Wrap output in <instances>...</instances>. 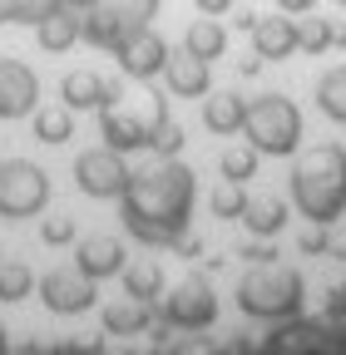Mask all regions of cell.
<instances>
[{"instance_id": "obj_1", "label": "cell", "mask_w": 346, "mask_h": 355, "mask_svg": "<svg viewBox=\"0 0 346 355\" xmlns=\"http://www.w3.org/2000/svg\"><path fill=\"white\" fill-rule=\"evenodd\" d=\"M193 168L179 158H158L144 173H129L124 188V227L134 232L139 242H173L188 227L193 212Z\"/></svg>"}, {"instance_id": "obj_2", "label": "cell", "mask_w": 346, "mask_h": 355, "mask_svg": "<svg viewBox=\"0 0 346 355\" xmlns=\"http://www.w3.org/2000/svg\"><path fill=\"white\" fill-rule=\"evenodd\" d=\"M292 202L307 222H336L346 212V153L336 144H322L302 153L292 168Z\"/></svg>"}, {"instance_id": "obj_3", "label": "cell", "mask_w": 346, "mask_h": 355, "mask_svg": "<svg viewBox=\"0 0 346 355\" xmlns=\"http://www.w3.org/2000/svg\"><path fill=\"white\" fill-rule=\"evenodd\" d=\"M302 272L292 266H277V261H257L252 272L238 282V306L257 321H282V316H297L302 311Z\"/></svg>"}, {"instance_id": "obj_4", "label": "cell", "mask_w": 346, "mask_h": 355, "mask_svg": "<svg viewBox=\"0 0 346 355\" xmlns=\"http://www.w3.org/2000/svg\"><path fill=\"white\" fill-rule=\"evenodd\" d=\"M242 133L257 153L267 158H287L297 153L302 144V114L287 94H263V99H247V119H242Z\"/></svg>"}, {"instance_id": "obj_5", "label": "cell", "mask_w": 346, "mask_h": 355, "mask_svg": "<svg viewBox=\"0 0 346 355\" xmlns=\"http://www.w3.org/2000/svg\"><path fill=\"white\" fill-rule=\"evenodd\" d=\"M50 202V178L40 163H25V158H6L0 163V217H35L40 207Z\"/></svg>"}, {"instance_id": "obj_6", "label": "cell", "mask_w": 346, "mask_h": 355, "mask_svg": "<svg viewBox=\"0 0 346 355\" xmlns=\"http://www.w3.org/2000/svg\"><path fill=\"white\" fill-rule=\"evenodd\" d=\"M163 316L179 331H203L218 321V296H213V286L203 277H183L173 291H163Z\"/></svg>"}, {"instance_id": "obj_7", "label": "cell", "mask_w": 346, "mask_h": 355, "mask_svg": "<svg viewBox=\"0 0 346 355\" xmlns=\"http://www.w3.org/2000/svg\"><path fill=\"white\" fill-rule=\"evenodd\" d=\"M74 183L79 193H90V198H124L129 188V163L119 148H90V153H79L74 158Z\"/></svg>"}, {"instance_id": "obj_8", "label": "cell", "mask_w": 346, "mask_h": 355, "mask_svg": "<svg viewBox=\"0 0 346 355\" xmlns=\"http://www.w3.org/2000/svg\"><path fill=\"white\" fill-rule=\"evenodd\" d=\"M94 277H84L79 266H55V272L40 277V301H45L55 316H79V311L94 306Z\"/></svg>"}, {"instance_id": "obj_9", "label": "cell", "mask_w": 346, "mask_h": 355, "mask_svg": "<svg viewBox=\"0 0 346 355\" xmlns=\"http://www.w3.org/2000/svg\"><path fill=\"white\" fill-rule=\"evenodd\" d=\"M114 55H119V69H124L129 79H158L163 64H168V44H163L158 30L139 25L134 35H124V40L114 44Z\"/></svg>"}, {"instance_id": "obj_10", "label": "cell", "mask_w": 346, "mask_h": 355, "mask_svg": "<svg viewBox=\"0 0 346 355\" xmlns=\"http://www.w3.org/2000/svg\"><path fill=\"white\" fill-rule=\"evenodd\" d=\"M40 104V79L20 60H0V119H25Z\"/></svg>"}, {"instance_id": "obj_11", "label": "cell", "mask_w": 346, "mask_h": 355, "mask_svg": "<svg viewBox=\"0 0 346 355\" xmlns=\"http://www.w3.org/2000/svg\"><path fill=\"white\" fill-rule=\"evenodd\" d=\"M60 99L69 109H114L124 99V89H119V79H99L94 69H69L60 79Z\"/></svg>"}, {"instance_id": "obj_12", "label": "cell", "mask_w": 346, "mask_h": 355, "mask_svg": "<svg viewBox=\"0 0 346 355\" xmlns=\"http://www.w3.org/2000/svg\"><path fill=\"white\" fill-rule=\"evenodd\" d=\"M74 266H79V272L84 277H94V282H104V277H119L124 272V242L119 237H84L79 247H74Z\"/></svg>"}, {"instance_id": "obj_13", "label": "cell", "mask_w": 346, "mask_h": 355, "mask_svg": "<svg viewBox=\"0 0 346 355\" xmlns=\"http://www.w3.org/2000/svg\"><path fill=\"white\" fill-rule=\"evenodd\" d=\"M252 50H257V60L297 55V20H287V10L282 15H257L252 20Z\"/></svg>"}, {"instance_id": "obj_14", "label": "cell", "mask_w": 346, "mask_h": 355, "mask_svg": "<svg viewBox=\"0 0 346 355\" xmlns=\"http://www.w3.org/2000/svg\"><path fill=\"white\" fill-rule=\"evenodd\" d=\"M163 84L173 89L179 99H198V94H208V84H213V74H208V60H198V55H168V64H163Z\"/></svg>"}, {"instance_id": "obj_15", "label": "cell", "mask_w": 346, "mask_h": 355, "mask_svg": "<svg viewBox=\"0 0 346 355\" xmlns=\"http://www.w3.org/2000/svg\"><path fill=\"white\" fill-rule=\"evenodd\" d=\"M35 40H40V50H50V55H65L69 44H79V15L69 10V6H55L35 20Z\"/></svg>"}, {"instance_id": "obj_16", "label": "cell", "mask_w": 346, "mask_h": 355, "mask_svg": "<svg viewBox=\"0 0 346 355\" xmlns=\"http://www.w3.org/2000/svg\"><path fill=\"white\" fill-rule=\"evenodd\" d=\"M99 128H104V144H109V148H119V153L149 148V133H154V128L139 119V109H134V114H129V109H104Z\"/></svg>"}, {"instance_id": "obj_17", "label": "cell", "mask_w": 346, "mask_h": 355, "mask_svg": "<svg viewBox=\"0 0 346 355\" xmlns=\"http://www.w3.org/2000/svg\"><path fill=\"white\" fill-rule=\"evenodd\" d=\"M242 227H247L252 237H277V232L287 227V202H282V198H247Z\"/></svg>"}, {"instance_id": "obj_18", "label": "cell", "mask_w": 346, "mask_h": 355, "mask_svg": "<svg viewBox=\"0 0 346 355\" xmlns=\"http://www.w3.org/2000/svg\"><path fill=\"white\" fill-rule=\"evenodd\" d=\"M183 50L198 55V60H218V55L228 50V30L213 20V15H203V20H193V25L183 30Z\"/></svg>"}, {"instance_id": "obj_19", "label": "cell", "mask_w": 346, "mask_h": 355, "mask_svg": "<svg viewBox=\"0 0 346 355\" xmlns=\"http://www.w3.org/2000/svg\"><path fill=\"white\" fill-rule=\"evenodd\" d=\"M144 326H149V301L124 296V301H109L104 306V331L109 336H139Z\"/></svg>"}, {"instance_id": "obj_20", "label": "cell", "mask_w": 346, "mask_h": 355, "mask_svg": "<svg viewBox=\"0 0 346 355\" xmlns=\"http://www.w3.org/2000/svg\"><path fill=\"white\" fill-rule=\"evenodd\" d=\"M242 119H247V99H242V94H213V99L203 104V123H208L213 133H238Z\"/></svg>"}, {"instance_id": "obj_21", "label": "cell", "mask_w": 346, "mask_h": 355, "mask_svg": "<svg viewBox=\"0 0 346 355\" xmlns=\"http://www.w3.org/2000/svg\"><path fill=\"white\" fill-rule=\"evenodd\" d=\"M124 296H139V301H158L163 296V272H158V261H134V266H124Z\"/></svg>"}, {"instance_id": "obj_22", "label": "cell", "mask_w": 346, "mask_h": 355, "mask_svg": "<svg viewBox=\"0 0 346 355\" xmlns=\"http://www.w3.org/2000/svg\"><path fill=\"white\" fill-rule=\"evenodd\" d=\"M35 139L40 144H65L74 139V109L60 104V109H35Z\"/></svg>"}, {"instance_id": "obj_23", "label": "cell", "mask_w": 346, "mask_h": 355, "mask_svg": "<svg viewBox=\"0 0 346 355\" xmlns=\"http://www.w3.org/2000/svg\"><path fill=\"white\" fill-rule=\"evenodd\" d=\"M317 104H322L327 119L346 123V64L331 69V74H322V84H317Z\"/></svg>"}, {"instance_id": "obj_24", "label": "cell", "mask_w": 346, "mask_h": 355, "mask_svg": "<svg viewBox=\"0 0 346 355\" xmlns=\"http://www.w3.org/2000/svg\"><path fill=\"white\" fill-rule=\"evenodd\" d=\"M331 35H336V20H322L307 10V20H297V50L322 55V50H331Z\"/></svg>"}, {"instance_id": "obj_25", "label": "cell", "mask_w": 346, "mask_h": 355, "mask_svg": "<svg viewBox=\"0 0 346 355\" xmlns=\"http://www.w3.org/2000/svg\"><path fill=\"white\" fill-rule=\"evenodd\" d=\"M35 291V272L25 261H0V301H25Z\"/></svg>"}, {"instance_id": "obj_26", "label": "cell", "mask_w": 346, "mask_h": 355, "mask_svg": "<svg viewBox=\"0 0 346 355\" xmlns=\"http://www.w3.org/2000/svg\"><path fill=\"white\" fill-rule=\"evenodd\" d=\"M218 173H223V178H233V183H247V178L257 173V148H252V144H242V148H223Z\"/></svg>"}, {"instance_id": "obj_27", "label": "cell", "mask_w": 346, "mask_h": 355, "mask_svg": "<svg viewBox=\"0 0 346 355\" xmlns=\"http://www.w3.org/2000/svg\"><path fill=\"white\" fill-rule=\"evenodd\" d=\"M213 212H218L223 222L242 217V212H247V193H242V183H233V178H223V183L213 188Z\"/></svg>"}, {"instance_id": "obj_28", "label": "cell", "mask_w": 346, "mask_h": 355, "mask_svg": "<svg viewBox=\"0 0 346 355\" xmlns=\"http://www.w3.org/2000/svg\"><path fill=\"white\" fill-rule=\"evenodd\" d=\"M149 148H154L158 158H179V153H183V128L163 119V123H158V128L149 133Z\"/></svg>"}, {"instance_id": "obj_29", "label": "cell", "mask_w": 346, "mask_h": 355, "mask_svg": "<svg viewBox=\"0 0 346 355\" xmlns=\"http://www.w3.org/2000/svg\"><path fill=\"white\" fill-rule=\"evenodd\" d=\"M40 237H45L50 247H65V242H74V222H69V217H45Z\"/></svg>"}, {"instance_id": "obj_30", "label": "cell", "mask_w": 346, "mask_h": 355, "mask_svg": "<svg viewBox=\"0 0 346 355\" xmlns=\"http://www.w3.org/2000/svg\"><path fill=\"white\" fill-rule=\"evenodd\" d=\"M322 247H327V227H322V222H312V227L302 232V252H322Z\"/></svg>"}, {"instance_id": "obj_31", "label": "cell", "mask_w": 346, "mask_h": 355, "mask_svg": "<svg viewBox=\"0 0 346 355\" xmlns=\"http://www.w3.org/2000/svg\"><path fill=\"white\" fill-rule=\"evenodd\" d=\"M193 6H198V15H213V20H218V15L233 10V0H193Z\"/></svg>"}, {"instance_id": "obj_32", "label": "cell", "mask_w": 346, "mask_h": 355, "mask_svg": "<svg viewBox=\"0 0 346 355\" xmlns=\"http://www.w3.org/2000/svg\"><path fill=\"white\" fill-rule=\"evenodd\" d=\"M317 6V0H277V10H287V15H307Z\"/></svg>"}, {"instance_id": "obj_33", "label": "cell", "mask_w": 346, "mask_h": 355, "mask_svg": "<svg viewBox=\"0 0 346 355\" xmlns=\"http://www.w3.org/2000/svg\"><path fill=\"white\" fill-rule=\"evenodd\" d=\"M60 6H69V10H94V6H104V0H60Z\"/></svg>"}, {"instance_id": "obj_34", "label": "cell", "mask_w": 346, "mask_h": 355, "mask_svg": "<svg viewBox=\"0 0 346 355\" xmlns=\"http://www.w3.org/2000/svg\"><path fill=\"white\" fill-rule=\"evenodd\" d=\"M331 44H346V25H336V35H331Z\"/></svg>"}, {"instance_id": "obj_35", "label": "cell", "mask_w": 346, "mask_h": 355, "mask_svg": "<svg viewBox=\"0 0 346 355\" xmlns=\"http://www.w3.org/2000/svg\"><path fill=\"white\" fill-rule=\"evenodd\" d=\"M336 6H341V10H346V0H336Z\"/></svg>"}]
</instances>
